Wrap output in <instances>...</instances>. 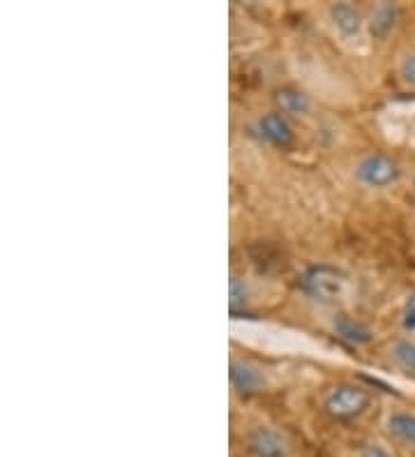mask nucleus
I'll use <instances>...</instances> for the list:
<instances>
[{
  "label": "nucleus",
  "instance_id": "obj_1",
  "mask_svg": "<svg viewBox=\"0 0 415 457\" xmlns=\"http://www.w3.org/2000/svg\"><path fill=\"white\" fill-rule=\"evenodd\" d=\"M298 287L304 295H310L311 301L332 305L339 298H344L349 289V278L330 263H311L300 273Z\"/></svg>",
  "mask_w": 415,
  "mask_h": 457
},
{
  "label": "nucleus",
  "instance_id": "obj_2",
  "mask_svg": "<svg viewBox=\"0 0 415 457\" xmlns=\"http://www.w3.org/2000/svg\"><path fill=\"white\" fill-rule=\"evenodd\" d=\"M369 407L371 393L358 384H339L323 397V411L335 420H355Z\"/></svg>",
  "mask_w": 415,
  "mask_h": 457
},
{
  "label": "nucleus",
  "instance_id": "obj_3",
  "mask_svg": "<svg viewBox=\"0 0 415 457\" xmlns=\"http://www.w3.org/2000/svg\"><path fill=\"white\" fill-rule=\"evenodd\" d=\"M353 173L355 180L365 185V187L386 190V187H393L402 179V167H399L394 157L386 155V153H371V155H365L355 164Z\"/></svg>",
  "mask_w": 415,
  "mask_h": 457
},
{
  "label": "nucleus",
  "instance_id": "obj_4",
  "mask_svg": "<svg viewBox=\"0 0 415 457\" xmlns=\"http://www.w3.org/2000/svg\"><path fill=\"white\" fill-rule=\"evenodd\" d=\"M228 381H231L233 391L240 393V395H256L266 388V374L259 365L249 361H231L228 365Z\"/></svg>",
  "mask_w": 415,
  "mask_h": 457
},
{
  "label": "nucleus",
  "instance_id": "obj_5",
  "mask_svg": "<svg viewBox=\"0 0 415 457\" xmlns=\"http://www.w3.org/2000/svg\"><path fill=\"white\" fill-rule=\"evenodd\" d=\"M259 134L268 144L277 145V148H288V145H294L295 141V129L291 125L286 116L282 112H268L259 118Z\"/></svg>",
  "mask_w": 415,
  "mask_h": 457
},
{
  "label": "nucleus",
  "instance_id": "obj_6",
  "mask_svg": "<svg viewBox=\"0 0 415 457\" xmlns=\"http://www.w3.org/2000/svg\"><path fill=\"white\" fill-rule=\"evenodd\" d=\"M247 446L256 457H284L288 451L286 439L272 428L252 429L247 436Z\"/></svg>",
  "mask_w": 415,
  "mask_h": 457
},
{
  "label": "nucleus",
  "instance_id": "obj_7",
  "mask_svg": "<svg viewBox=\"0 0 415 457\" xmlns=\"http://www.w3.org/2000/svg\"><path fill=\"white\" fill-rule=\"evenodd\" d=\"M332 330L337 335L339 340L349 342L353 346H362L369 345L374 340V330H371L369 324L365 321H360V319L351 317L346 312H339L337 317L332 319Z\"/></svg>",
  "mask_w": 415,
  "mask_h": 457
},
{
  "label": "nucleus",
  "instance_id": "obj_8",
  "mask_svg": "<svg viewBox=\"0 0 415 457\" xmlns=\"http://www.w3.org/2000/svg\"><path fill=\"white\" fill-rule=\"evenodd\" d=\"M332 26L337 29V33L346 39H355L362 29H365V19L360 14V10L351 3H337L330 7Z\"/></svg>",
  "mask_w": 415,
  "mask_h": 457
},
{
  "label": "nucleus",
  "instance_id": "obj_9",
  "mask_svg": "<svg viewBox=\"0 0 415 457\" xmlns=\"http://www.w3.org/2000/svg\"><path fill=\"white\" fill-rule=\"evenodd\" d=\"M272 100L277 104V112L284 116H307L311 112V97L304 90L294 88V86H284L272 93Z\"/></svg>",
  "mask_w": 415,
  "mask_h": 457
},
{
  "label": "nucleus",
  "instance_id": "obj_10",
  "mask_svg": "<svg viewBox=\"0 0 415 457\" xmlns=\"http://www.w3.org/2000/svg\"><path fill=\"white\" fill-rule=\"evenodd\" d=\"M397 21H399L397 7L390 5V3H386V5H378L377 10H374V14H371V19H369L371 37L386 39L387 35L397 29Z\"/></svg>",
  "mask_w": 415,
  "mask_h": 457
},
{
  "label": "nucleus",
  "instance_id": "obj_11",
  "mask_svg": "<svg viewBox=\"0 0 415 457\" xmlns=\"http://www.w3.org/2000/svg\"><path fill=\"white\" fill-rule=\"evenodd\" d=\"M249 303V287L240 275H231L228 279V310L231 314H238L240 310H245Z\"/></svg>",
  "mask_w": 415,
  "mask_h": 457
},
{
  "label": "nucleus",
  "instance_id": "obj_12",
  "mask_svg": "<svg viewBox=\"0 0 415 457\" xmlns=\"http://www.w3.org/2000/svg\"><path fill=\"white\" fill-rule=\"evenodd\" d=\"M387 429L394 436L409 441V444L415 446V416H411V413H393L387 419Z\"/></svg>",
  "mask_w": 415,
  "mask_h": 457
},
{
  "label": "nucleus",
  "instance_id": "obj_13",
  "mask_svg": "<svg viewBox=\"0 0 415 457\" xmlns=\"http://www.w3.org/2000/svg\"><path fill=\"white\" fill-rule=\"evenodd\" d=\"M393 358L402 365V368L415 374V342H409V340L394 342Z\"/></svg>",
  "mask_w": 415,
  "mask_h": 457
},
{
  "label": "nucleus",
  "instance_id": "obj_14",
  "mask_svg": "<svg viewBox=\"0 0 415 457\" xmlns=\"http://www.w3.org/2000/svg\"><path fill=\"white\" fill-rule=\"evenodd\" d=\"M402 326H404L406 333L415 335V289L406 295L404 312H402Z\"/></svg>",
  "mask_w": 415,
  "mask_h": 457
},
{
  "label": "nucleus",
  "instance_id": "obj_15",
  "mask_svg": "<svg viewBox=\"0 0 415 457\" xmlns=\"http://www.w3.org/2000/svg\"><path fill=\"white\" fill-rule=\"evenodd\" d=\"M402 79L415 88V54H411V56L402 62Z\"/></svg>",
  "mask_w": 415,
  "mask_h": 457
},
{
  "label": "nucleus",
  "instance_id": "obj_16",
  "mask_svg": "<svg viewBox=\"0 0 415 457\" xmlns=\"http://www.w3.org/2000/svg\"><path fill=\"white\" fill-rule=\"evenodd\" d=\"M360 457H393L381 444H367L362 451H360Z\"/></svg>",
  "mask_w": 415,
  "mask_h": 457
},
{
  "label": "nucleus",
  "instance_id": "obj_17",
  "mask_svg": "<svg viewBox=\"0 0 415 457\" xmlns=\"http://www.w3.org/2000/svg\"><path fill=\"white\" fill-rule=\"evenodd\" d=\"M413 196H415V180H413Z\"/></svg>",
  "mask_w": 415,
  "mask_h": 457
}]
</instances>
